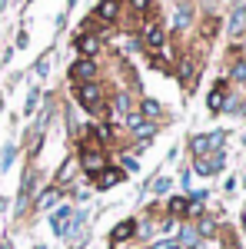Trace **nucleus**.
Masks as SVG:
<instances>
[{
	"mask_svg": "<svg viewBox=\"0 0 246 249\" xmlns=\"http://www.w3.org/2000/svg\"><path fill=\"white\" fill-rule=\"evenodd\" d=\"M153 190H156V193H167V190H170V179H167V176H163V179H156V183H153Z\"/></svg>",
	"mask_w": 246,
	"mask_h": 249,
	"instance_id": "412c9836",
	"label": "nucleus"
},
{
	"mask_svg": "<svg viewBox=\"0 0 246 249\" xmlns=\"http://www.w3.org/2000/svg\"><path fill=\"white\" fill-rule=\"evenodd\" d=\"M156 249H180V246H176V243H167V239H160V243H156Z\"/></svg>",
	"mask_w": 246,
	"mask_h": 249,
	"instance_id": "a878e982",
	"label": "nucleus"
},
{
	"mask_svg": "<svg viewBox=\"0 0 246 249\" xmlns=\"http://www.w3.org/2000/svg\"><path fill=\"white\" fill-rule=\"evenodd\" d=\"M70 216H74L70 210H60V213H54L50 226H54V232H57V236H63V232H67V226H70Z\"/></svg>",
	"mask_w": 246,
	"mask_h": 249,
	"instance_id": "0eeeda50",
	"label": "nucleus"
},
{
	"mask_svg": "<svg viewBox=\"0 0 246 249\" xmlns=\"http://www.w3.org/2000/svg\"><path fill=\"white\" fill-rule=\"evenodd\" d=\"M196 230H183V246H189V249H196Z\"/></svg>",
	"mask_w": 246,
	"mask_h": 249,
	"instance_id": "a211bd4d",
	"label": "nucleus"
},
{
	"mask_svg": "<svg viewBox=\"0 0 246 249\" xmlns=\"http://www.w3.org/2000/svg\"><path fill=\"white\" fill-rule=\"evenodd\" d=\"M143 116L156 120V116H160V103H156V100H143Z\"/></svg>",
	"mask_w": 246,
	"mask_h": 249,
	"instance_id": "2eb2a0df",
	"label": "nucleus"
},
{
	"mask_svg": "<svg viewBox=\"0 0 246 249\" xmlns=\"http://www.w3.org/2000/svg\"><path fill=\"white\" fill-rule=\"evenodd\" d=\"M96 47H100V40H96V37H76V50L87 53V57H94Z\"/></svg>",
	"mask_w": 246,
	"mask_h": 249,
	"instance_id": "9d476101",
	"label": "nucleus"
},
{
	"mask_svg": "<svg viewBox=\"0 0 246 249\" xmlns=\"http://www.w3.org/2000/svg\"><path fill=\"white\" fill-rule=\"evenodd\" d=\"M189 20V7H180V14H176V27H187Z\"/></svg>",
	"mask_w": 246,
	"mask_h": 249,
	"instance_id": "6ab92c4d",
	"label": "nucleus"
},
{
	"mask_svg": "<svg viewBox=\"0 0 246 249\" xmlns=\"http://www.w3.org/2000/svg\"><path fill=\"white\" fill-rule=\"evenodd\" d=\"M37 90H30V96H27V113H34V107H37Z\"/></svg>",
	"mask_w": 246,
	"mask_h": 249,
	"instance_id": "4be33fe9",
	"label": "nucleus"
},
{
	"mask_svg": "<svg viewBox=\"0 0 246 249\" xmlns=\"http://www.w3.org/2000/svg\"><path fill=\"white\" fill-rule=\"evenodd\" d=\"M220 166H223V156H213V160H196V173H203V176L216 173Z\"/></svg>",
	"mask_w": 246,
	"mask_h": 249,
	"instance_id": "6e6552de",
	"label": "nucleus"
},
{
	"mask_svg": "<svg viewBox=\"0 0 246 249\" xmlns=\"http://www.w3.org/2000/svg\"><path fill=\"white\" fill-rule=\"evenodd\" d=\"M200 232H203V236H213V219H203V223H200Z\"/></svg>",
	"mask_w": 246,
	"mask_h": 249,
	"instance_id": "5701e85b",
	"label": "nucleus"
},
{
	"mask_svg": "<svg viewBox=\"0 0 246 249\" xmlns=\"http://www.w3.org/2000/svg\"><path fill=\"white\" fill-rule=\"evenodd\" d=\"M54 203H57V190H50L43 199H40V206H54Z\"/></svg>",
	"mask_w": 246,
	"mask_h": 249,
	"instance_id": "aec40b11",
	"label": "nucleus"
},
{
	"mask_svg": "<svg viewBox=\"0 0 246 249\" xmlns=\"http://www.w3.org/2000/svg\"><path fill=\"white\" fill-rule=\"evenodd\" d=\"M180 80H183L187 87H193V80H196V67H193L189 60H183V63H180Z\"/></svg>",
	"mask_w": 246,
	"mask_h": 249,
	"instance_id": "f8f14e48",
	"label": "nucleus"
},
{
	"mask_svg": "<svg viewBox=\"0 0 246 249\" xmlns=\"http://www.w3.org/2000/svg\"><path fill=\"white\" fill-rule=\"evenodd\" d=\"M233 77H236V80H246V63H240V67L233 70Z\"/></svg>",
	"mask_w": 246,
	"mask_h": 249,
	"instance_id": "393cba45",
	"label": "nucleus"
},
{
	"mask_svg": "<svg viewBox=\"0 0 246 249\" xmlns=\"http://www.w3.org/2000/svg\"><path fill=\"white\" fill-rule=\"evenodd\" d=\"M80 163H83V170H87V173H103V166H107V160H103L100 150H87Z\"/></svg>",
	"mask_w": 246,
	"mask_h": 249,
	"instance_id": "20e7f679",
	"label": "nucleus"
},
{
	"mask_svg": "<svg viewBox=\"0 0 246 249\" xmlns=\"http://www.w3.org/2000/svg\"><path fill=\"white\" fill-rule=\"evenodd\" d=\"M3 3H7V0H0V7H3Z\"/></svg>",
	"mask_w": 246,
	"mask_h": 249,
	"instance_id": "c85d7f7f",
	"label": "nucleus"
},
{
	"mask_svg": "<svg viewBox=\"0 0 246 249\" xmlns=\"http://www.w3.org/2000/svg\"><path fill=\"white\" fill-rule=\"evenodd\" d=\"M143 43H147L150 50H160V47H163V27L150 23V27L143 30Z\"/></svg>",
	"mask_w": 246,
	"mask_h": 249,
	"instance_id": "39448f33",
	"label": "nucleus"
},
{
	"mask_svg": "<svg viewBox=\"0 0 246 249\" xmlns=\"http://www.w3.org/2000/svg\"><path fill=\"white\" fill-rule=\"evenodd\" d=\"M187 210H189L187 199H180V196H176V199H170V213H173V216H183Z\"/></svg>",
	"mask_w": 246,
	"mask_h": 249,
	"instance_id": "dca6fc26",
	"label": "nucleus"
},
{
	"mask_svg": "<svg viewBox=\"0 0 246 249\" xmlns=\"http://www.w3.org/2000/svg\"><path fill=\"white\" fill-rule=\"evenodd\" d=\"M10 160H14V146H7V150H3V170L10 166Z\"/></svg>",
	"mask_w": 246,
	"mask_h": 249,
	"instance_id": "b1692460",
	"label": "nucleus"
},
{
	"mask_svg": "<svg viewBox=\"0 0 246 249\" xmlns=\"http://www.w3.org/2000/svg\"><path fill=\"white\" fill-rule=\"evenodd\" d=\"M120 179H123V173H120V170H107V173H100V186H103V190H107V186H116Z\"/></svg>",
	"mask_w": 246,
	"mask_h": 249,
	"instance_id": "ddd939ff",
	"label": "nucleus"
},
{
	"mask_svg": "<svg viewBox=\"0 0 246 249\" xmlns=\"http://www.w3.org/2000/svg\"><path fill=\"white\" fill-rule=\"evenodd\" d=\"M0 249H10V243H3V246H0Z\"/></svg>",
	"mask_w": 246,
	"mask_h": 249,
	"instance_id": "cd10ccee",
	"label": "nucleus"
},
{
	"mask_svg": "<svg viewBox=\"0 0 246 249\" xmlns=\"http://www.w3.org/2000/svg\"><path fill=\"white\" fill-rule=\"evenodd\" d=\"M114 107H116V113H127V110H130V96H127V93H120Z\"/></svg>",
	"mask_w": 246,
	"mask_h": 249,
	"instance_id": "f3484780",
	"label": "nucleus"
},
{
	"mask_svg": "<svg viewBox=\"0 0 246 249\" xmlns=\"http://www.w3.org/2000/svg\"><path fill=\"white\" fill-rule=\"evenodd\" d=\"M209 110H223V83L209 93Z\"/></svg>",
	"mask_w": 246,
	"mask_h": 249,
	"instance_id": "4468645a",
	"label": "nucleus"
},
{
	"mask_svg": "<svg viewBox=\"0 0 246 249\" xmlns=\"http://www.w3.org/2000/svg\"><path fill=\"white\" fill-rule=\"evenodd\" d=\"M243 30H246V7H240V10L233 14V20H229V34H233V37H240Z\"/></svg>",
	"mask_w": 246,
	"mask_h": 249,
	"instance_id": "1a4fd4ad",
	"label": "nucleus"
},
{
	"mask_svg": "<svg viewBox=\"0 0 246 249\" xmlns=\"http://www.w3.org/2000/svg\"><path fill=\"white\" fill-rule=\"evenodd\" d=\"M96 73V67H94V60H76L74 67H70V77L80 80V83H90Z\"/></svg>",
	"mask_w": 246,
	"mask_h": 249,
	"instance_id": "f03ea898",
	"label": "nucleus"
},
{
	"mask_svg": "<svg viewBox=\"0 0 246 249\" xmlns=\"http://www.w3.org/2000/svg\"><path fill=\"white\" fill-rule=\"evenodd\" d=\"M147 3L150 0H133V10H147Z\"/></svg>",
	"mask_w": 246,
	"mask_h": 249,
	"instance_id": "bb28decb",
	"label": "nucleus"
},
{
	"mask_svg": "<svg viewBox=\"0 0 246 249\" xmlns=\"http://www.w3.org/2000/svg\"><path fill=\"white\" fill-rule=\"evenodd\" d=\"M220 143H223V133H209V136H193L189 146H193V153H196V156H203L209 146H220Z\"/></svg>",
	"mask_w": 246,
	"mask_h": 249,
	"instance_id": "7ed1b4c3",
	"label": "nucleus"
},
{
	"mask_svg": "<svg viewBox=\"0 0 246 249\" xmlns=\"http://www.w3.org/2000/svg\"><path fill=\"white\" fill-rule=\"evenodd\" d=\"M133 232H136V223H133V219H123V223L110 232V243H123V239H130Z\"/></svg>",
	"mask_w": 246,
	"mask_h": 249,
	"instance_id": "423d86ee",
	"label": "nucleus"
},
{
	"mask_svg": "<svg viewBox=\"0 0 246 249\" xmlns=\"http://www.w3.org/2000/svg\"><path fill=\"white\" fill-rule=\"evenodd\" d=\"M76 100H80V107L83 110H90V113H100L103 110V87L100 83H80L76 87Z\"/></svg>",
	"mask_w": 246,
	"mask_h": 249,
	"instance_id": "f257e3e1",
	"label": "nucleus"
},
{
	"mask_svg": "<svg viewBox=\"0 0 246 249\" xmlns=\"http://www.w3.org/2000/svg\"><path fill=\"white\" fill-rule=\"evenodd\" d=\"M96 17L100 20H114L116 17V0H103V3L96 7Z\"/></svg>",
	"mask_w": 246,
	"mask_h": 249,
	"instance_id": "9b49d317",
	"label": "nucleus"
}]
</instances>
